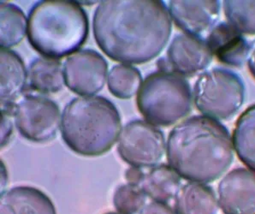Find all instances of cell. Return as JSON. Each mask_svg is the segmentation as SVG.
Segmentation results:
<instances>
[{
    "mask_svg": "<svg viewBox=\"0 0 255 214\" xmlns=\"http://www.w3.org/2000/svg\"><path fill=\"white\" fill-rule=\"evenodd\" d=\"M7 178H8V174H7L6 168L3 165V163L1 162V189L3 190L6 185Z\"/></svg>",
    "mask_w": 255,
    "mask_h": 214,
    "instance_id": "28",
    "label": "cell"
},
{
    "mask_svg": "<svg viewBox=\"0 0 255 214\" xmlns=\"http://www.w3.org/2000/svg\"><path fill=\"white\" fill-rule=\"evenodd\" d=\"M221 3L217 0H173L169 13L175 24L184 34L204 39L217 25Z\"/></svg>",
    "mask_w": 255,
    "mask_h": 214,
    "instance_id": "10",
    "label": "cell"
},
{
    "mask_svg": "<svg viewBox=\"0 0 255 214\" xmlns=\"http://www.w3.org/2000/svg\"><path fill=\"white\" fill-rule=\"evenodd\" d=\"M166 150L163 132L144 120H132L119 135L118 152L132 167L151 168L157 165Z\"/></svg>",
    "mask_w": 255,
    "mask_h": 214,
    "instance_id": "7",
    "label": "cell"
},
{
    "mask_svg": "<svg viewBox=\"0 0 255 214\" xmlns=\"http://www.w3.org/2000/svg\"><path fill=\"white\" fill-rule=\"evenodd\" d=\"M61 135L74 153L85 157L103 155L121 133V117L112 101L102 96H82L64 107Z\"/></svg>",
    "mask_w": 255,
    "mask_h": 214,
    "instance_id": "3",
    "label": "cell"
},
{
    "mask_svg": "<svg viewBox=\"0 0 255 214\" xmlns=\"http://www.w3.org/2000/svg\"><path fill=\"white\" fill-rule=\"evenodd\" d=\"M140 187L155 202L167 203L181 190V177L169 165H156L145 173Z\"/></svg>",
    "mask_w": 255,
    "mask_h": 214,
    "instance_id": "17",
    "label": "cell"
},
{
    "mask_svg": "<svg viewBox=\"0 0 255 214\" xmlns=\"http://www.w3.org/2000/svg\"><path fill=\"white\" fill-rule=\"evenodd\" d=\"M119 214V213H107V214Z\"/></svg>",
    "mask_w": 255,
    "mask_h": 214,
    "instance_id": "29",
    "label": "cell"
},
{
    "mask_svg": "<svg viewBox=\"0 0 255 214\" xmlns=\"http://www.w3.org/2000/svg\"><path fill=\"white\" fill-rule=\"evenodd\" d=\"M146 195L140 186L124 184L118 187L113 196V204L120 214H135L145 206Z\"/></svg>",
    "mask_w": 255,
    "mask_h": 214,
    "instance_id": "23",
    "label": "cell"
},
{
    "mask_svg": "<svg viewBox=\"0 0 255 214\" xmlns=\"http://www.w3.org/2000/svg\"><path fill=\"white\" fill-rule=\"evenodd\" d=\"M247 62H248V67H249V71L255 79V43L254 45H252L251 52H250V54H249Z\"/></svg>",
    "mask_w": 255,
    "mask_h": 214,
    "instance_id": "27",
    "label": "cell"
},
{
    "mask_svg": "<svg viewBox=\"0 0 255 214\" xmlns=\"http://www.w3.org/2000/svg\"><path fill=\"white\" fill-rule=\"evenodd\" d=\"M107 60L94 50H82L64 62L65 85L82 96H94L101 92L107 83Z\"/></svg>",
    "mask_w": 255,
    "mask_h": 214,
    "instance_id": "9",
    "label": "cell"
},
{
    "mask_svg": "<svg viewBox=\"0 0 255 214\" xmlns=\"http://www.w3.org/2000/svg\"><path fill=\"white\" fill-rule=\"evenodd\" d=\"M12 116L20 135L37 143L52 141L60 128L59 107L42 96L26 95L15 105Z\"/></svg>",
    "mask_w": 255,
    "mask_h": 214,
    "instance_id": "8",
    "label": "cell"
},
{
    "mask_svg": "<svg viewBox=\"0 0 255 214\" xmlns=\"http://www.w3.org/2000/svg\"><path fill=\"white\" fill-rule=\"evenodd\" d=\"M213 57L222 64L241 67L248 61L252 45L229 22L216 25L206 38Z\"/></svg>",
    "mask_w": 255,
    "mask_h": 214,
    "instance_id": "13",
    "label": "cell"
},
{
    "mask_svg": "<svg viewBox=\"0 0 255 214\" xmlns=\"http://www.w3.org/2000/svg\"><path fill=\"white\" fill-rule=\"evenodd\" d=\"M232 141L238 158L255 172V104L249 107L239 116Z\"/></svg>",
    "mask_w": 255,
    "mask_h": 214,
    "instance_id": "19",
    "label": "cell"
},
{
    "mask_svg": "<svg viewBox=\"0 0 255 214\" xmlns=\"http://www.w3.org/2000/svg\"><path fill=\"white\" fill-rule=\"evenodd\" d=\"M224 10L229 23L242 34H255V1L225 0Z\"/></svg>",
    "mask_w": 255,
    "mask_h": 214,
    "instance_id": "22",
    "label": "cell"
},
{
    "mask_svg": "<svg viewBox=\"0 0 255 214\" xmlns=\"http://www.w3.org/2000/svg\"><path fill=\"white\" fill-rule=\"evenodd\" d=\"M111 94L121 100H128L138 93L142 77L136 68L128 64H118L112 68L107 80Z\"/></svg>",
    "mask_w": 255,
    "mask_h": 214,
    "instance_id": "21",
    "label": "cell"
},
{
    "mask_svg": "<svg viewBox=\"0 0 255 214\" xmlns=\"http://www.w3.org/2000/svg\"><path fill=\"white\" fill-rule=\"evenodd\" d=\"M88 18L78 3L66 0L40 1L27 18V40L44 58L59 59L71 55L88 39Z\"/></svg>",
    "mask_w": 255,
    "mask_h": 214,
    "instance_id": "4",
    "label": "cell"
},
{
    "mask_svg": "<svg viewBox=\"0 0 255 214\" xmlns=\"http://www.w3.org/2000/svg\"><path fill=\"white\" fill-rule=\"evenodd\" d=\"M175 202L176 214H217L219 200L207 184L189 182L181 188Z\"/></svg>",
    "mask_w": 255,
    "mask_h": 214,
    "instance_id": "16",
    "label": "cell"
},
{
    "mask_svg": "<svg viewBox=\"0 0 255 214\" xmlns=\"http://www.w3.org/2000/svg\"><path fill=\"white\" fill-rule=\"evenodd\" d=\"M193 93L185 77L171 71L149 74L137 93L136 105L154 126L173 125L190 113Z\"/></svg>",
    "mask_w": 255,
    "mask_h": 214,
    "instance_id": "5",
    "label": "cell"
},
{
    "mask_svg": "<svg viewBox=\"0 0 255 214\" xmlns=\"http://www.w3.org/2000/svg\"><path fill=\"white\" fill-rule=\"evenodd\" d=\"M10 116V114L1 111V147L6 146L12 135L13 125Z\"/></svg>",
    "mask_w": 255,
    "mask_h": 214,
    "instance_id": "24",
    "label": "cell"
},
{
    "mask_svg": "<svg viewBox=\"0 0 255 214\" xmlns=\"http://www.w3.org/2000/svg\"><path fill=\"white\" fill-rule=\"evenodd\" d=\"M1 111L12 116L15 102L24 91L27 72L21 57L10 49H0Z\"/></svg>",
    "mask_w": 255,
    "mask_h": 214,
    "instance_id": "14",
    "label": "cell"
},
{
    "mask_svg": "<svg viewBox=\"0 0 255 214\" xmlns=\"http://www.w3.org/2000/svg\"><path fill=\"white\" fill-rule=\"evenodd\" d=\"M140 214H176L167 203L152 201L141 209Z\"/></svg>",
    "mask_w": 255,
    "mask_h": 214,
    "instance_id": "25",
    "label": "cell"
},
{
    "mask_svg": "<svg viewBox=\"0 0 255 214\" xmlns=\"http://www.w3.org/2000/svg\"><path fill=\"white\" fill-rule=\"evenodd\" d=\"M198 110L215 120H227L234 116L245 100V86L233 71L215 68L200 75L193 91Z\"/></svg>",
    "mask_w": 255,
    "mask_h": 214,
    "instance_id": "6",
    "label": "cell"
},
{
    "mask_svg": "<svg viewBox=\"0 0 255 214\" xmlns=\"http://www.w3.org/2000/svg\"><path fill=\"white\" fill-rule=\"evenodd\" d=\"M0 214H57L52 200L29 186L13 187L1 193Z\"/></svg>",
    "mask_w": 255,
    "mask_h": 214,
    "instance_id": "15",
    "label": "cell"
},
{
    "mask_svg": "<svg viewBox=\"0 0 255 214\" xmlns=\"http://www.w3.org/2000/svg\"><path fill=\"white\" fill-rule=\"evenodd\" d=\"M145 173L141 171V169L137 167H132L128 169L125 172V178L128 184L135 186H140V183L142 182Z\"/></svg>",
    "mask_w": 255,
    "mask_h": 214,
    "instance_id": "26",
    "label": "cell"
},
{
    "mask_svg": "<svg viewBox=\"0 0 255 214\" xmlns=\"http://www.w3.org/2000/svg\"><path fill=\"white\" fill-rule=\"evenodd\" d=\"M0 46L10 49L23 40L27 33V18L14 3L1 2L0 5Z\"/></svg>",
    "mask_w": 255,
    "mask_h": 214,
    "instance_id": "20",
    "label": "cell"
},
{
    "mask_svg": "<svg viewBox=\"0 0 255 214\" xmlns=\"http://www.w3.org/2000/svg\"><path fill=\"white\" fill-rule=\"evenodd\" d=\"M168 164L189 182L209 184L221 178L234 159L229 130L218 120L194 116L174 127L166 143Z\"/></svg>",
    "mask_w": 255,
    "mask_h": 214,
    "instance_id": "2",
    "label": "cell"
},
{
    "mask_svg": "<svg viewBox=\"0 0 255 214\" xmlns=\"http://www.w3.org/2000/svg\"><path fill=\"white\" fill-rule=\"evenodd\" d=\"M213 58L206 40L182 34L172 40L164 60L167 71L183 77H192L208 68Z\"/></svg>",
    "mask_w": 255,
    "mask_h": 214,
    "instance_id": "11",
    "label": "cell"
},
{
    "mask_svg": "<svg viewBox=\"0 0 255 214\" xmlns=\"http://www.w3.org/2000/svg\"><path fill=\"white\" fill-rule=\"evenodd\" d=\"M219 204L225 214H255V172L235 169L219 184Z\"/></svg>",
    "mask_w": 255,
    "mask_h": 214,
    "instance_id": "12",
    "label": "cell"
},
{
    "mask_svg": "<svg viewBox=\"0 0 255 214\" xmlns=\"http://www.w3.org/2000/svg\"><path fill=\"white\" fill-rule=\"evenodd\" d=\"M172 28L169 9L158 0H105L94 12L95 41L105 54L125 64L157 58Z\"/></svg>",
    "mask_w": 255,
    "mask_h": 214,
    "instance_id": "1",
    "label": "cell"
},
{
    "mask_svg": "<svg viewBox=\"0 0 255 214\" xmlns=\"http://www.w3.org/2000/svg\"><path fill=\"white\" fill-rule=\"evenodd\" d=\"M27 72V85L31 90L43 95L59 92L65 83L63 64L57 59L35 58Z\"/></svg>",
    "mask_w": 255,
    "mask_h": 214,
    "instance_id": "18",
    "label": "cell"
}]
</instances>
